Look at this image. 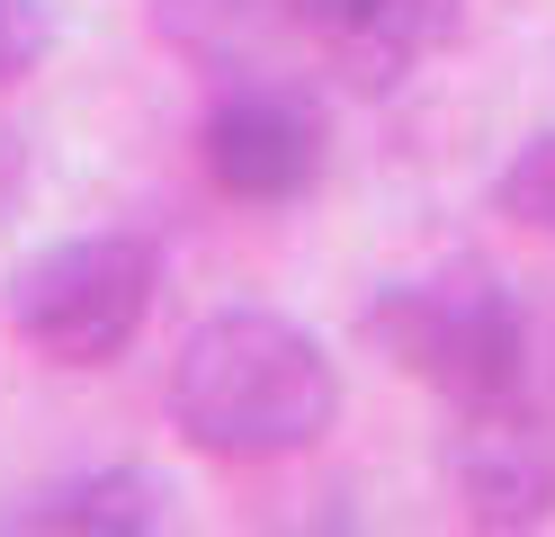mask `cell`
<instances>
[{"mask_svg": "<svg viewBox=\"0 0 555 537\" xmlns=\"http://www.w3.org/2000/svg\"><path fill=\"white\" fill-rule=\"evenodd\" d=\"M170 421L180 439L233 465H269L314 448L340 421V368L332 349L278 305H224L170 358Z\"/></svg>", "mask_w": 555, "mask_h": 537, "instance_id": "6da1fadb", "label": "cell"}, {"mask_svg": "<svg viewBox=\"0 0 555 537\" xmlns=\"http://www.w3.org/2000/svg\"><path fill=\"white\" fill-rule=\"evenodd\" d=\"M376 349L403 376H422L448 404H502L529 385V314L493 269H430V278H395L367 305Z\"/></svg>", "mask_w": 555, "mask_h": 537, "instance_id": "7a4b0ae2", "label": "cell"}, {"mask_svg": "<svg viewBox=\"0 0 555 537\" xmlns=\"http://www.w3.org/2000/svg\"><path fill=\"white\" fill-rule=\"evenodd\" d=\"M153 296H162V251L144 233H73L18 260L10 332L54 368H108L153 322Z\"/></svg>", "mask_w": 555, "mask_h": 537, "instance_id": "3957f363", "label": "cell"}, {"mask_svg": "<svg viewBox=\"0 0 555 537\" xmlns=\"http://www.w3.org/2000/svg\"><path fill=\"white\" fill-rule=\"evenodd\" d=\"M448 493L475 528H546L555 520V421L529 385L502 404H466L448 430Z\"/></svg>", "mask_w": 555, "mask_h": 537, "instance_id": "277c9868", "label": "cell"}, {"mask_svg": "<svg viewBox=\"0 0 555 537\" xmlns=\"http://www.w3.org/2000/svg\"><path fill=\"white\" fill-rule=\"evenodd\" d=\"M197 153L233 206H296L323 179V126L287 90H233V99H216Z\"/></svg>", "mask_w": 555, "mask_h": 537, "instance_id": "5b68a950", "label": "cell"}, {"mask_svg": "<svg viewBox=\"0 0 555 537\" xmlns=\"http://www.w3.org/2000/svg\"><path fill=\"white\" fill-rule=\"evenodd\" d=\"M287 10L323 46V63L350 72L359 90L412 81V72L457 36V0H287Z\"/></svg>", "mask_w": 555, "mask_h": 537, "instance_id": "8992f818", "label": "cell"}, {"mask_svg": "<svg viewBox=\"0 0 555 537\" xmlns=\"http://www.w3.org/2000/svg\"><path fill=\"white\" fill-rule=\"evenodd\" d=\"M170 520H180V493L153 465H90V475L18 493L0 511V528H37V537H153Z\"/></svg>", "mask_w": 555, "mask_h": 537, "instance_id": "52a82bcc", "label": "cell"}, {"mask_svg": "<svg viewBox=\"0 0 555 537\" xmlns=\"http://www.w3.org/2000/svg\"><path fill=\"white\" fill-rule=\"evenodd\" d=\"M493 206L511 215V225H529V233H546V242H555V135H529V143H519V153L502 162Z\"/></svg>", "mask_w": 555, "mask_h": 537, "instance_id": "ba28073f", "label": "cell"}, {"mask_svg": "<svg viewBox=\"0 0 555 537\" xmlns=\"http://www.w3.org/2000/svg\"><path fill=\"white\" fill-rule=\"evenodd\" d=\"M46 54H54V10L46 0H0V90L27 81Z\"/></svg>", "mask_w": 555, "mask_h": 537, "instance_id": "9c48e42d", "label": "cell"}]
</instances>
